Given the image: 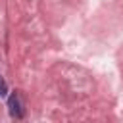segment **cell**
Listing matches in <instances>:
<instances>
[{"mask_svg": "<svg viewBox=\"0 0 123 123\" xmlns=\"http://www.w3.org/2000/svg\"><path fill=\"white\" fill-rule=\"evenodd\" d=\"M8 108H10V115H12V117H17V119L23 117V106H21V98H19L17 92L10 94V98H8Z\"/></svg>", "mask_w": 123, "mask_h": 123, "instance_id": "cell-1", "label": "cell"}, {"mask_svg": "<svg viewBox=\"0 0 123 123\" xmlns=\"http://www.w3.org/2000/svg\"><path fill=\"white\" fill-rule=\"evenodd\" d=\"M6 90H8V86H6V81H4V77L0 75V96H4V94H6Z\"/></svg>", "mask_w": 123, "mask_h": 123, "instance_id": "cell-2", "label": "cell"}]
</instances>
